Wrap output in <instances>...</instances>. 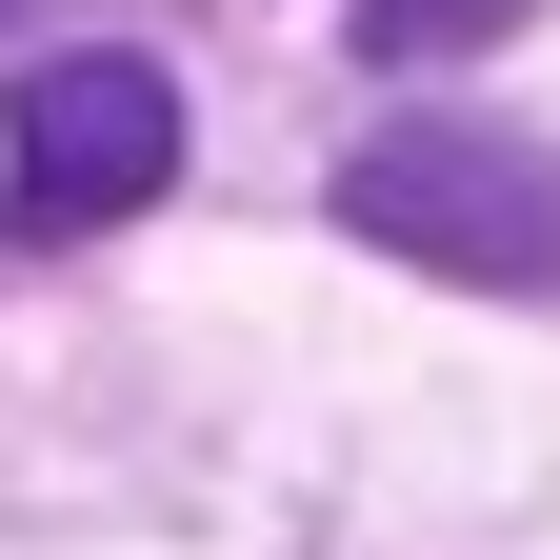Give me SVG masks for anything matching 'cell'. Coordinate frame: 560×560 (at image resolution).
<instances>
[{
    "instance_id": "obj_1",
    "label": "cell",
    "mask_w": 560,
    "mask_h": 560,
    "mask_svg": "<svg viewBox=\"0 0 560 560\" xmlns=\"http://www.w3.org/2000/svg\"><path fill=\"white\" fill-rule=\"evenodd\" d=\"M340 221L441 260V280H501V301H560V161L540 140H480V120H400L340 161Z\"/></svg>"
},
{
    "instance_id": "obj_2",
    "label": "cell",
    "mask_w": 560,
    "mask_h": 560,
    "mask_svg": "<svg viewBox=\"0 0 560 560\" xmlns=\"http://www.w3.org/2000/svg\"><path fill=\"white\" fill-rule=\"evenodd\" d=\"M161 180H180V81H161V60L81 40V60L21 81V120H0V221H21V241H101Z\"/></svg>"
},
{
    "instance_id": "obj_3",
    "label": "cell",
    "mask_w": 560,
    "mask_h": 560,
    "mask_svg": "<svg viewBox=\"0 0 560 560\" xmlns=\"http://www.w3.org/2000/svg\"><path fill=\"white\" fill-rule=\"evenodd\" d=\"M501 21H521V0H361L381 60H460V40H501Z\"/></svg>"
}]
</instances>
